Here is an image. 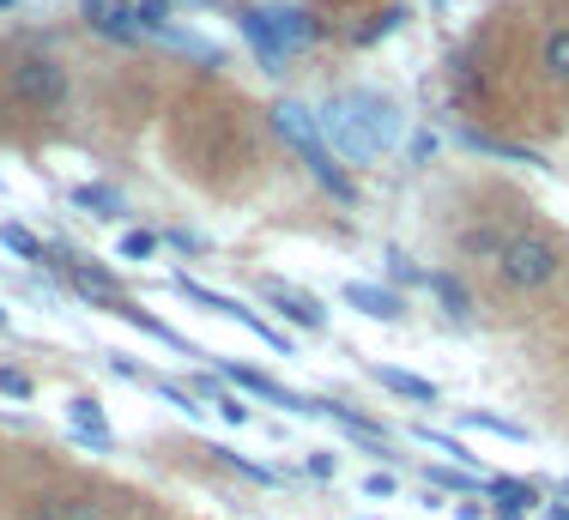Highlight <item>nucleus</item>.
Here are the masks:
<instances>
[{"instance_id": "nucleus-1", "label": "nucleus", "mask_w": 569, "mask_h": 520, "mask_svg": "<svg viewBox=\"0 0 569 520\" xmlns=\"http://www.w3.org/2000/svg\"><path fill=\"white\" fill-rule=\"evenodd\" d=\"M316 121H321V140H328V152L346 158V163L376 158L382 146H395L400 133H406L400 109L388 103V98H376V91H346V98H333Z\"/></svg>"}, {"instance_id": "nucleus-2", "label": "nucleus", "mask_w": 569, "mask_h": 520, "mask_svg": "<svg viewBox=\"0 0 569 520\" xmlns=\"http://www.w3.org/2000/svg\"><path fill=\"white\" fill-rule=\"evenodd\" d=\"M273 128H279V140L309 163V176H316V182L328 188L333 200H340V207H358V188H351V176L340 170V158L328 152V140H321L316 109L297 103V98H284V103H273Z\"/></svg>"}, {"instance_id": "nucleus-3", "label": "nucleus", "mask_w": 569, "mask_h": 520, "mask_svg": "<svg viewBox=\"0 0 569 520\" xmlns=\"http://www.w3.org/2000/svg\"><path fill=\"white\" fill-rule=\"evenodd\" d=\"M563 267L558 242L539 237V230H515V237L503 242V254H497V272H503L509 291H539V284H551Z\"/></svg>"}, {"instance_id": "nucleus-4", "label": "nucleus", "mask_w": 569, "mask_h": 520, "mask_svg": "<svg viewBox=\"0 0 569 520\" xmlns=\"http://www.w3.org/2000/svg\"><path fill=\"white\" fill-rule=\"evenodd\" d=\"M67 67L56 61V54H19L12 61V98L31 103V109H61L67 103Z\"/></svg>"}, {"instance_id": "nucleus-5", "label": "nucleus", "mask_w": 569, "mask_h": 520, "mask_svg": "<svg viewBox=\"0 0 569 520\" xmlns=\"http://www.w3.org/2000/svg\"><path fill=\"white\" fill-rule=\"evenodd\" d=\"M230 376V388H242V393H261V400H273L284 406V412H297V418H321V400H309V393H291V388H279L273 376H261V369H224Z\"/></svg>"}, {"instance_id": "nucleus-6", "label": "nucleus", "mask_w": 569, "mask_h": 520, "mask_svg": "<svg viewBox=\"0 0 569 520\" xmlns=\"http://www.w3.org/2000/svg\"><path fill=\"white\" fill-rule=\"evenodd\" d=\"M267 303H273L284 321L291 327H303V333H321V327H328V309L316 303V297H303V291H291V284H267Z\"/></svg>"}, {"instance_id": "nucleus-7", "label": "nucleus", "mask_w": 569, "mask_h": 520, "mask_svg": "<svg viewBox=\"0 0 569 520\" xmlns=\"http://www.w3.org/2000/svg\"><path fill=\"white\" fill-rule=\"evenodd\" d=\"M340 297H346V303L358 309V314H370V321H406L400 291H388V284H363V279H351Z\"/></svg>"}, {"instance_id": "nucleus-8", "label": "nucleus", "mask_w": 569, "mask_h": 520, "mask_svg": "<svg viewBox=\"0 0 569 520\" xmlns=\"http://www.w3.org/2000/svg\"><path fill=\"white\" fill-rule=\"evenodd\" d=\"M261 12H267V31L279 37L284 54H297V49L316 43V24H309V12H297V7H261Z\"/></svg>"}, {"instance_id": "nucleus-9", "label": "nucleus", "mask_w": 569, "mask_h": 520, "mask_svg": "<svg viewBox=\"0 0 569 520\" xmlns=\"http://www.w3.org/2000/svg\"><path fill=\"white\" fill-rule=\"evenodd\" d=\"M237 31L249 37V49L261 54L267 73H279V67H284V49H279V37L267 31V12H261V7H242V12H237Z\"/></svg>"}, {"instance_id": "nucleus-10", "label": "nucleus", "mask_w": 569, "mask_h": 520, "mask_svg": "<svg viewBox=\"0 0 569 520\" xmlns=\"http://www.w3.org/2000/svg\"><path fill=\"white\" fill-rule=\"evenodd\" d=\"M73 291L86 297V303L121 314V284H116V272H103V267H73Z\"/></svg>"}, {"instance_id": "nucleus-11", "label": "nucleus", "mask_w": 569, "mask_h": 520, "mask_svg": "<svg viewBox=\"0 0 569 520\" xmlns=\"http://www.w3.org/2000/svg\"><path fill=\"white\" fill-rule=\"evenodd\" d=\"M67 423H73V436H86L91 448H116V436H110V423H103V412H98V400H86V393H79V400H67Z\"/></svg>"}, {"instance_id": "nucleus-12", "label": "nucleus", "mask_w": 569, "mask_h": 520, "mask_svg": "<svg viewBox=\"0 0 569 520\" xmlns=\"http://www.w3.org/2000/svg\"><path fill=\"white\" fill-rule=\"evenodd\" d=\"M24 520H103V509L91 497H43L24 509Z\"/></svg>"}, {"instance_id": "nucleus-13", "label": "nucleus", "mask_w": 569, "mask_h": 520, "mask_svg": "<svg viewBox=\"0 0 569 520\" xmlns=\"http://www.w3.org/2000/svg\"><path fill=\"white\" fill-rule=\"evenodd\" d=\"M376 381H382L388 393H400V400H418V406H437V388H430L425 376H406V369H382V363H376Z\"/></svg>"}, {"instance_id": "nucleus-14", "label": "nucleus", "mask_w": 569, "mask_h": 520, "mask_svg": "<svg viewBox=\"0 0 569 520\" xmlns=\"http://www.w3.org/2000/svg\"><path fill=\"white\" fill-rule=\"evenodd\" d=\"M73 207L91 212V218H121V212H128V200H121L116 188H103V182H86V188H73Z\"/></svg>"}, {"instance_id": "nucleus-15", "label": "nucleus", "mask_w": 569, "mask_h": 520, "mask_svg": "<svg viewBox=\"0 0 569 520\" xmlns=\"http://www.w3.org/2000/svg\"><path fill=\"white\" fill-rule=\"evenodd\" d=\"M539 67H546L558 86H569V24H558V31H546V43H539Z\"/></svg>"}, {"instance_id": "nucleus-16", "label": "nucleus", "mask_w": 569, "mask_h": 520, "mask_svg": "<svg viewBox=\"0 0 569 520\" xmlns=\"http://www.w3.org/2000/svg\"><path fill=\"white\" fill-rule=\"evenodd\" d=\"M425 284H430V297H437L449 314H472V297H467V284H460L455 272H425Z\"/></svg>"}, {"instance_id": "nucleus-17", "label": "nucleus", "mask_w": 569, "mask_h": 520, "mask_svg": "<svg viewBox=\"0 0 569 520\" xmlns=\"http://www.w3.org/2000/svg\"><path fill=\"white\" fill-rule=\"evenodd\" d=\"M485 490H491L497 509H509V514H521L527 502H539V490H533V484H521V478H485Z\"/></svg>"}, {"instance_id": "nucleus-18", "label": "nucleus", "mask_w": 569, "mask_h": 520, "mask_svg": "<svg viewBox=\"0 0 569 520\" xmlns=\"http://www.w3.org/2000/svg\"><path fill=\"white\" fill-rule=\"evenodd\" d=\"M460 140H467L472 152H491V158H509V163H546L539 152H521V146H503V140H491V133H479V128H467Z\"/></svg>"}, {"instance_id": "nucleus-19", "label": "nucleus", "mask_w": 569, "mask_h": 520, "mask_svg": "<svg viewBox=\"0 0 569 520\" xmlns=\"http://www.w3.org/2000/svg\"><path fill=\"white\" fill-rule=\"evenodd\" d=\"M460 430H485V436H509V442H521V423H509V418H491V412H467L460 418Z\"/></svg>"}, {"instance_id": "nucleus-20", "label": "nucleus", "mask_w": 569, "mask_h": 520, "mask_svg": "<svg viewBox=\"0 0 569 520\" xmlns=\"http://www.w3.org/2000/svg\"><path fill=\"white\" fill-rule=\"evenodd\" d=\"M430 490H479V472H467V467H430Z\"/></svg>"}, {"instance_id": "nucleus-21", "label": "nucleus", "mask_w": 569, "mask_h": 520, "mask_svg": "<svg viewBox=\"0 0 569 520\" xmlns=\"http://www.w3.org/2000/svg\"><path fill=\"white\" fill-rule=\"evenodd\" d=\"M0 242H7L12 254H24V260H43V242H37L24 224H0Z\"/></svg>"}, {"instance_id": "nucleus-22", "label": "nucleus", "mask_w": 569, "mask_h": 520, "mask_svg": "<svg viewBox=\"0 0 569 520\" xmlns=\"http://www.w3.org/2000/svg\"><path fill=\"white\" fill-rule=\"evenodd\" d=\"M207 454H219L224 467H237L242 478H254V484H273V467H261V460H242V454H230V448H207Z\"/></svg>"}, {"instance_id": "nucleus-23", "label": "nucleus", "mask_w": 569, "mask_h": 520, "mask_svg": "<svg viewBox=\"0 0 569 520\" xmlns=\"http://www.w3.org/2000/svg\"><path fill=\"white\" fill-rule=\"evenodd\" d=\"M503 242H509V237H497V230H467V254L497 260V254H503Z\"/></svg>"}, {"instance_id": "nucleus-24", "label": "nucleus", "mask_w": 569, "mask_h": 520, "mask_svg": "<svg viewBox=\"0 0 569 520\" xmlns=\"http://www.w3.org/2000/svg\"><path fill=\"white\" fill-rule=\"evenodd\" d=\"M152 249H158V237H152V230H128V237H121V260H146Z\"/></svg>"}, {"instance_id": "nucleus-25", "label": "nucleus", "mask_w": 569, "mask_h": 520, "mask_svg": "<svg viewBox=\"0 0 569 520\" xmlns=\"http://www.w3.org/2000/svg\"><path fill=\"white\" fill-rule=\"evenodd\" d=\"M406 19V12L400 7H388V12H376V24H363V31H358V43H376V37H388V31H395V24Z\"/></svg>"}, {"instance_id": "nucleus-26", "label": "nucleus", "mask_w": 569, "mask_h": 520, "mask_svg": "<svg viewBox=\"0 0 569 520\" xmlns=\"http://www.w3.org/2000/svg\"><path fill=\"white\" fill-rule=\"evenodd\" d=\"M0 393H12V400H31V376H24V369H0Z\"/></svg>"}, {"instance_id": "nucleus-27", "label": "nucleus", "mask_w": 569, "mask_h": 520, "mask_svg": "<svg viewBox=\"0 0 569 520\" xmlns=\"http://www.w3.org/2000/svg\"><path fill=\"white\" fill-rule=\"evenodd\" d=\"M395 472H370V478H363V497H370V502H382V497H395Z\"/></svg>"}, {"instance_id": "nucleus-28", "label": "nucleus", "mask_w": 569, "mask_h": 520, "mask_svg": "<svg viewBox=\"0 0 569 520\" xmlns=\"http://www.w3.org/2000/svg\"><path fill=\"white\" fill-rule=\"evenodd\" d=\"M212 406H219V418H224V423H249V406H242L237 393H219Z\"/></svg>"}, {"instance_id": "nucleus-29", "label": "nucleus", "mask_w": 569, "mask_h": 520, "mask_svg": "<svg viewBox=\"0 0 569 520\" xmlns=\"http://www.w3.org/2000/svg\"><path fill=\"white\" fill-rule=\"evenodd\" d=\"M388 272H395V279H400V284H412V279H425V272H418V267H412V260H406V254H388Z\"/></svg>"}, {"instance_id": "nucleus-30", "label": "nucleus", "mask_w": 569, "mask_h": 520, "mask_svg": "<svg viewBox=\"0 0 569 520\" xmlns=\"http://www.w3.org/2000/svg\"><path fill=\"white\" fill-rule=\"evenodd\" d=\"M309 472H316V478H333V472H340V460H333V454H309Z\"/></svg>"}, {"instance_id": "nucleus-31", "label": "nucleus", "mask_w": 569, "mask_h": 520, "mask_svg": "<svg viewBox=\"0 0 569 520\" xmlns=\"http://www.w3.org/2000/svg\"><path fill=\"white\" fill-rule=\"evenodd\" d=\"M170 242H176L182 254H200V237H188V230H170Z\"/></svg>"}, {"instance_id": "nucleus-32", "label": "nucleus", "mask_w": 569, "mask_h": 520, "mask_svg": "<svg viewBox=\"0 0 569 520\" xmlns=\"http://www.w3.org/2000/svg\"><path fill=\"white\" fill-rule=\"evenodd\" d=\"M485 509H479V502H455V520H479Z\"/></svg>"}, {"instance_id": "nucleus-33", "label": "nucleus", "mask_w": 569, "mask_h": 520, "mask_svg": "<svg viewBox=\"0 0 569 520\" xmlns=\"http://www.w3.org/2000/svg\"><path fill=\"white\" fill-rule=\"evenodd\" d=\"M551 520H569V509H558V514H551Z\"/></svg>"}, {"instance_id": "nucleus-34", "label": "nucleus", "mask_w": 569, "mask_h": 520, "mask_svg": "<svg viewBox=\"0 0 569 520\" xmlns=\"http://www.w3.org/2000/svg\"><path fill=\"white\" fill-rule=\"evenodd\" d=\"M563 497H569V484H563ZM563 509H569V502H563Z\"/></svg>"}, {"instance_id": "nucleus-35", "label": "nucleus", "mask_w": 569, "mask_h": 520, "mask_svg": "<svg viewBox=\"0 0 569 520\" xmlns=\"http://www.w3.org/2000/svg\"><path fill=\"white\" fill-rule=\"evenodd\" d=\"M0 7H12V0H0Z\"/></svg>"}, {"instance_id": "nucleus-36", "label": "nucleus", "mask_w": 569, "mask_h": 520, "mask_svg": "<svg viewBox=\"0 0 569 520\" xmlns=\"http://www.w3.org/2000/svg\"><path fill=\"white\" fill-rule=\"evenodd\" d=\"M0 321H7V309H0Z\"/></svg>"}]
</instances>
